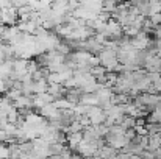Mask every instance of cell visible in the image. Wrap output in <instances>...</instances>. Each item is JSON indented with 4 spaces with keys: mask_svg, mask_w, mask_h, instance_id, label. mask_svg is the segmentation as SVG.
<instances>
[{
    "mask_svg": "<svg viewBox=\"0 0 161 159\" xmlns=\"http://www.w3.org/2000/svg\"><path fill=\"white\" fill-rule=\"evenodd\" d=\"M16 109H31L33 108V95H20L16 102H14Z\"/></svg>",
    "mask_w": 161,
    "mask_h": 159,
    "instance_id": "cell-4",
    "label": "cell"
},
{
    "mask_svg": "<svg viewBox=\"0 0 161 159\" xmlns=\"http://www.w3.org/2000/svg\"><path fill=\"white\" fill-rule=\"evenodd\" d=\"M0 159H9V148L6 144H0Z\"/></svg>",
    "mask_w": 161,
    "mask_h": 159,
    "instance_id": "cell-11",
    "label": "cell"
},
{
    "mask_svg": "<svg viewBox=\"0 0 161 159\" xmlns=\"http://www.w3.org/2000/svg\"><path fill=\"white\" fill-rule=\"evenodd\" d=\"M49 89V83L47 80H38V81H33V95H38V94H42V92H47Z\"/></svg>",
    "mask_w": 161,
    "mask_h": 159,
    "instance_id": "cell-6",
    "label": "cell"
},
{
    "mask_svg": "<svg viewBox=\"0 0 161 159\" xmlns=\"http://www.w3.org/2000/svg\"><path fill=\"white\" fill-rule=\"evenodd\" d=\"M97 150H99V148H97L96 140H86V139H83V140L78 144V147H77L75 151H77L81 158H86V156H92Z\"/></svg>",
    "mask_w": 161,
    "mask_h": 159,
    "instance_id": "cell-3",
    "label": "cell"
},
{
    "mask_svg": "<svg viewBox=\"0 0 161 159\" xmlns=\"http://www.w3.org/2000/svg\"><path fill=\"white\" fill-rule=\"evenodd\" d=\"M97 56H99L100 66H102V67H105V69H107V72H113L114 66H116V64H119V61H117V52H116V50H113V49H107V47H105V49L99 53Z\"/></svg>",
    "mask_w": 161,
    "mask_h": 159,
    "instance_id": "cell-1",
    "label": "cell"
},
{
    "mask_svg": "<svg viewBox=\"0 0 161 159\" xmlns=\"http://www.w3.org/2000/svg\"><path fill=\"white\" fill-rule=\"evenodd\" d=\"M9 2H11V6H14V8H20L24 5H28V0H9Z\"/></svg>",
    "mask_w": 161,
    "mask_h": 159,
    "instance_id": "cell-14",
    "label": "cell"
},
{
    "mask_svg": "<svg viewBox=\"0 0 161 159\" xmlns=\"http://www.w3.org/2000/svg\"><path fill=\"white\" fill-rule=\"evenodd\" d=\"M117 5H119V0H103V5H102V11H105V13H109V14H113V13L116 11Z\"/></svg>",
    "mask_w": 161,
    "mask_h": 159,
    "instance_id": "cell-8",
    "label": "cell"
},
{
    "mask_svg": "<svg viewBox=\"0 0 161 159\" xmlns=\"http://www.w3.org/2000/svg\"><path fill=\"white\" fill-rule=\"evenodd\" d=\"M160 73H161V67H160Z\"/></svg>",
    "mask_w": 161,
    "mask_h": 159,
    "instance_id": "cell-19",
    "label": "cell"
},
{
    "mask_svg": "<svg viewBox=\"0 0 161 159\" xmlns=\"http://www.w3.org/2000/svg\"><path fill=\"white\" fill-rule=\"evenodd\" d=\"M0 24H2V22H0Z\"/></svg>",
    "mask_w": 161,
    "mask_h": 159,
    "instance_id": "cell-20",
    "label": "cell"
},
{
    "mask_svg": "<svg viewBox=\"0 0 161 159\" xmlns=\"http://www.w3.org/2000/svg\"><path fill=\"white\" fill-rule=\"evenodd\" d=\"M160 133H161V122H160Z\"/></svg>",
    "mask_w": 161,
    "mask_h": 159,
    "instance_id": "cell-18",
    "label": "cell"
},
{
    "mask_svg": "<svg viewBox=\"0 0 161 159\" xmlns=\"http://www.w3.org/2000/svg\"><path fill=\"white\" fill-rule=\"evenodd\" d=\"M53 105L56 106L58 109H72V108L75 106V105H72V103H70L67 98H64V97H63V98H58V100H55Z\"/></svg>",
    "mask_w": 161,
    "mask_h": 159,
    "instance_id": "cell-9",
    "label": "cell"
},
{
    "mask_svg": "<svg viewBox=\"0 0 161 159\" xmlns=\"http://www.w3.org/2000/svg\"><path fill=\"white\" fill-rule=\"evenodd\" d=\"M139 158H141V159H155V155H153V151L142 150V151L139 153Z\"/></svg>",
    "mask_w": 161,
    "mask_h": 159,
    "instance_id": "cell-13",
    "label": "cell"
},
{
    "mask_svg": "<svg viewBox=\"0 0 161 159\" xmlns=\"http://www.w3.org/2000/svg\"><path fill=\"white\" fill-rule=\"evenodd\" d=\"M119 125H122L125 130H130V128L135 126V119L130 117V115H124V119H122V122H120Z\"/></svg>",
    "mask_w": 161,
    "mask_h": 159,
    "instance_id": "cell-10",
    "label": "cell"
},
{
    "mask_svg": "<svg viewBox=\"0 0 161 159\" xmlns=\"http://www.w3.org/2000/svg\"><path fill=\"white\" fill-rule=\"evenodd\" d=\"M152 33H153V36L157 38V41L161 39V25H155L153 30H152Z\"/></svg>",
    "mask_w": 161,
    "mask_h": 159,
    "instance_id": "cell-15",
    "label": "cell"
},
{
    "mask_svg": "<svg viewBox=\"0 0 161 159\" xmlns=\"http://www.w3.org/2000/svg\"><path fill=\"white\" fill-rule=\"evenodd\" d=\"M133 130L138 136H149V131L146 126H133Z\"/></svg>",
    "mask_w": 161,
    "mask_h": 159,
    "instance_id": "cell-12",
    "label": "cell"
},
{
    "mask_svg": "<svg viewBox=\"0 0 161 159\" xmlns=\"http://www.w3.org/2000/svg\"><path fill=\"white\" fill-rule=\"evenodd\" d=\"M83 140V133L80 131V133H72V134H67V147L72 150V151H75L77 150V147H78V144Z\"/></svg>",
    "mask_w": 161,
    "mask_h": 159,
    "instance_id": "cell-5",
    "label": "cell"
},
{
    "mask_svg": "<svg viewBox=\"0 0 161 159\" xmlns=\"http://www.w3.org/2000/svg\"><path fill=\"white\" fill-rule=\"evenodd\" d=\"M0 22L5 27H11V25H17L19 22V16H17V9L14 6H8L0 9Z\"/></svg>",
    "mask_w": 161,
    "mask_h": 159,
    "instance_id": "cell-2",
    "label": "cell"
},
{
    "mask_svg": "<svg viewBox=\"0 0 161 159\" xmlns=\"http://www.w3.org/2000/svg\"><path fill=\"white\" fill-rule=\"evenodd\" d=\"M80 103L86 106H99V98L96 94H83L80 98Z\"/></svg>",
    "mask_w": 161,
    "mask_h": 159,
    "instance_id": "cell-7",
    "label": "cell"
},
{
    "mask_svg": "<svg viewBox=\"0 0 161 159\" xmlns=\"http://www.w3.org/2000/svg\"><path fill=\"white\" fill-rule=\"evenodd\" d=\"M5 61V55H3V50H2V44H0V64Z\"/></svg>",
    "mask_w": 161,
    "mask_h": 159,
    "instance_id": "cell-17",
    "label": "cell"
},
{
    "mask_svg": "<svg viewBox=\"0 0 161 159\" xmlns=\"http://www.w3.org/2000/svg\"><path fill=\"white\" fill-rule=\"evenodd\" d=\"M124 136L128 139V140H131L135 136H136V133H135V130L133 128H130V130H125V133H124Z\"/></svg>",
    "mask_w": 161,
    "mask_h": 159,
    "instance_id": "cell-16",
    "label": "cell"
}]
</instances>
